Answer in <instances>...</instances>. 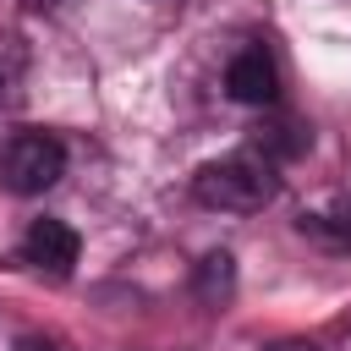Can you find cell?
<instances>
[{
	"label": "cell",
	"instance_id": "cell-1",
	"mask_svg": "<svg viewBox=\"0 0 351 351\" xmlns=\"http://www.w3.org/2000/svg\"><path fill=\"white\" fill-rule=\"evenodd\" d=\"M192 197L203 208H219V214H252V208L280 197V170L258 148H236L225 159H208L192 176Z\"/></svg>",
	"mask_w": 351,
	"mask_h": 351
},
{
	"label": "cell",
	"instance_id": "cell-2",
	"mask_svg": "<svg viewBox=\"0 0 351 351\" xmlns=\"http://www.w3.org/2000/svg\"><path fill=\"white\" fill-rule=\"evenodd\" d=\"M66 176V148L55 132H16L0 148V186L11 197H38Z\"/></svg>",
	"mask_w": 351,
	"mask_h": 351
},
{
	"label": "cell",
	"instance_id": "cell-3",
	"mask_svg": "<svg viewBox=\"0 0 351 351\" xmlns=\"http://www.w3.org/2000/svg\"><path fill=\"white\" fill-rule=\"evenodd\" d=\"M22 263H33L49 280H66L77 269V230L66 219H33L22 236Z\"/></svg>",
	"mask_w": 351,
	"mask_h": 351
},
{
	"label": "cell",
	"instance_id": "cell-4",
	"mask_svg": "<svg viewBox=\"0 0 351 351\" xmlns=\"http://www.w3.org/2000/svg\"><path fill=\"white\" fill-rule=\"evenodd\" d=\"M225 88H230V99L236 104H274L280 99V71H274V60H269V49L263 44H247L230 66H225Z\"/></svg>",
	"mask_w": 351,
	"mask_h": 351
},
{
	"label": "cell",
	"instance_id": "cell-5",
	"mask_svg": "<svg viewBox=\"0 0 351 351\" xmlns=\"http://www.w3.org/2000/svg\"><path fill=\"white\" fill-rule=\"evenodd\" d=\"M230 291H236V258L230 252H208L197 263V274H192V296L203 307H219V302H230Z\"/></svg>",
	"mask_w": 351,
	"mask_h": 351
},
{
	"label": "cell",
	"instance_id": "cell-6",
	"mask_svg": "<svg viewBox=\"0 0 351 351\" xmlns=\"http://www.w3.org/2000/svg\"><path fill=\"white\" fill-rule=\"evenodd\" d=\"M22 82H27V44L5 27L0 33V104H22Z\"/></svg>",
	"mask_w": 351,
	"mask_h": 351
},
{
	"label": "cell",
	"instance_id": "cell-7",
	"mask_svg": "<svg viewBox=\"0 0 351 351\" xmlns=\"http://www.w3.org/2000/svg\"><path fill=\"white\" fill-rule=\"evenodd\" d=\"M247 148H258L263 159H274V165H280V159H296V154L307 148V137H302L291 121H269V126H258V132H252V143H247Z\"/></svg>",
	"mask_w": 351,
	"mask_h": 351
},
{
	"label": "cell",
	"instance_id": "cell-8",
	"mask_svg": "<svg viewBox=\"0 0 351 351\" xmlns=\"http://www.w3.org/2000/svg\"><path fill=\"white\" fill-rule=\"evenodd\" d=\"M16 351H66L60 340H49V335H22L16 340Z\"/></svg>",
	"mask_w": 351,
	"mask_h": 351
},
{
	"label": "cell",
	"instance_id": "cell-9",
	"mask_svg": "<svg viewBox=\"0 0 351 351\" xmlns=\"http://www.w3.org/2000/svg\"><path fill=\"white\" fill-rule=\"evenodd\" d=\"M258 351H318L313 340H274V346H258Z\"/></svg>",
	"mask_w": 351,
	"mask_h": 351
}]
</instances>
